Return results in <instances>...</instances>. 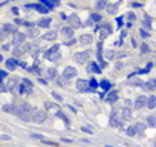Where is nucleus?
<instances>
[{
    "mask_svg": "<svg viewBox=\"0 0 156 147\" xmlns=\"http://www.w3.org/2000/svg\"><path fill=\"white\" fill-rule=\"evenodd\" d=\"M32 112H34V109H32V106L29 103H20V104H17L14 107V113L19 118L23 119V121H31Z\"/></svg>",
    "mask_w": 156,
    "mask_h": 147,
    "instance_id": "nucleus-1",
    "label": "nucleus"
},
{
    "mask_svg": "<svg viewBox=\"0 0 156 147\" xmlns=\"http://www.w3.org/2000/svg\"><path fill=\"white\" fill-rule=\"evenodd\" d=\"M58 49H60V46L55 45V46H52L49 51L46 52V57H47V60H49V61H58V60L61 58V54H60V51H58Z\"/></svg>",
    "mask_w": 156,
    "mask_h": 147,
    "instance_id": "nucleus-2",
    "label": "nucleus"
},
{
    "mask_svg": "<svg viewBox=\"0 0 156 147\" xmlns=\"http://www.w3.org/2000/svg\"><path fill=\"white\" fill-rule=\"evenodd\" d=\"M45 119H46V112H45V110H34V112H32L31 121L40 124V123L45 121Z\"/></svg>",
    "mask_w": 156,
    "mask_h": 147,
    "instance_id": "nucleus-3",
    "label": "nucleus"
},
{
    "mask_svg": "<svg viewBox=\"0 0 156 147\" xmlns=\"http://www.w3.org/2000/svg\"><path fill=\"white\" fill-rule=\"evenodd\" d=\"M89 55H90L89 51H86V52H77V54L74 55V58H75V61H77V63L84 64V63L89 61Z\"/></svg>",
    "mask_w": 156,
    "mask_h": 147,
    "instance_id": "nucleus-4",
    "label": "nucleus"
},
{
    "mask_svg": "<svg viewBox=\"0 0 156 147\" xmlns=\"http://www.w3.org/2000/svg\"><path fill=\"white\" fill-rule=\"evenodd\" d=\"M67 23H69V26H71L72 29H77V28L81 26V21H80L77 14H71V15H69V17H67Z\"/></svg>",
    "mask_w": 156,
    "mask_h": 147,
    "instance_id": "nucleus-5",
    "label": "nucleus"
},
{
    "mask_svg": "<svg viewBox=\"0 0 156 147\" xmlns=\"http://www.w3.org/2000/svg\"><path fill=\"white\" fill-rule=\"evenodd\" d=\"M20 92H21V94H31V92H32V83H31L28 78H23V80H21Z\"/></svg>",
    "mask_w": 156,
    "mask_h": 147,
    "instance_id": "nucleus-6",
    "label": "nucleus"
},
{
    "mask_svg": "<svg viewBox=\"0 0 156 147\" xmlns=\"http://www.w3.org/2000/svg\"><path fill=\"white\" fill-rule=\"evenodd\" d=\"M26 40V34H23V32H15L14 34V39H12V45L17 46V45H23Z\"/></svg>",
    "mask_w": 156,
    "mask_h": 147,
    "instance_id": "nucleus-7",
    "label": "nucleus"
},
{
    "mask_svg": "<svg viewBox=\"0 0 156 147\" xmlns=\"http://www.w3.org/2000/svg\"><path fill=\"white\" fill-rule=\"evenodd\" d=\"M77 69L75 68H72V66H67L66 69L63 70V77L64 78H67V80H71V78H74V77H77Z\"/></svg>",
    "mask_w": 156,
    "mask_h": 147,
    "instance_id": "nucleus-8",
    "label": "nucleus"
},
{
    "mask_svg": "<svg viewBox=\"0 0 156 147\" xmlns=\"http://www.w3.org/2000/svg\"><path fill=\"white\" fill-rule=\"evenodd\" d=\"M75 86H77V89L80 92H87V90H90L87 80H77V84H75Z\"/></svg>",
    "mask_w": 156,
    "mask_h": 147,
    "instance_id": "nucleus-9",
    "label": "nucleus"
},
{
    "mask_svg": "<svg viewBox=\"0 0 156 147\" xmlns=\"http://www.w3.org/2000/svg\"><path fill=\"white\" fill-rule=\"evenodd\" d=\"M61 35L64 37V39H72L74 37V29L71 28V26H64V28L61 29Z\"/></svg>",
    "mask_w": 156,
    "mask_h": 147,
    "instance_id": "nucleus-10",
    "label": "nucleus"
},
{
    "mask_svg": "<svg viewBox=\"0 0 156 147\" xmlns=\"http://www.w3.org/2000/svg\"><path fill=\"white\" fill-rule=\"evenodd\" d=\"M17 83H19V78L17 77H11L6 81V90H12L15 86H17Z\"/></svg>",
    "mask_w": 156,
    "mask_h": 147,
    "instance_id": "nucleus-11",
    "label": "nucleus"
},
{
    "mask_svg": "<svg viewBox=\"0 0 156 147\" xmlns=\"http://www.w3.org/2000/svg\"><path fill=\"white\" fill-rule=\"evenodd\" d=\"M146 101H147V97H144V95L138 97L136 101H135V109H142L144 106H146Z\"/></svg>",
    "mask_w": 156,
    "mask_h": 147,
    "instance_id": "nucleus-12",
    "label": "nucleus"
},
{
    "mask_svg": "<svg viewBox=\"0 0 156 147\" xmlns=\"http://www.w3.org/2000/svg\"><path fill=\"white\" fill-rule=\"evenodd\" d=\"M92 41H93V37L90 34H83L80 37V43H81V45H90Z\"/></svg>",
    "mask_w": 156,
    "mask_h": 147,
    "instance_id": "nucleus-13",
    "label": "nucleus"
},
{
    "mask_svg": "<svg viewBox=\"0 0 156 147\" xmlns=\"http://www.w3.org/2000/svg\"><path fill=\"white\" fill-rule=\"evenodd\" d=\"M19 66V61H17V58H8L6 60V68L9 69V70H14L15 68H17Z\"/></svg>",
    "mask_w": 156,
    "mask_h": 147,
    "instance_id": "nucleus-14",
    "label": "nucleus"
},
{
    "mask_svg": "<svg viewBox=\"0 0 156 147\" xmlns=\"http://www.w3.org/2000/svg\"><path fill=\"white\" fill-rule=\"evenodd\" d=\"M25 54V49H23V45H17L14 49H12V55L17 58V57H21Z\"/></svg>",
    "mask_w": 156,
    "mask_h": 147,
    "instance_id": "nucleus-15",
    "label": "nucleus"
},
{
    "mask_svg": "<svg viewBox=\"0 0 156 147\" xmlns=\"http://www.w3.org/2000/svg\"><path fill=\"white\" fill-rule=\"evenodd\" d=\"M2 29L6 32V35H8V34H15V32H17V28H15V25H9V23L3 25Z\"/></svg>",
    "mask_w": 156,
    "mask_h": 147,
    "instance_id": "nucleus-16",
    "label": "nucleus"
},
{
    "mask_svg": "<svg viewBox=\"0 0 156 147\" xmlns=\"http://www.w3.org/2000/svg\"><path fill=\"white\" fill-rule=\"evenodd\" d=\"M31 6L34 8V9L37 11V12H40V14H46L47 11H49V9H47V8L45 6V5H41V3H35V5H31Z\"/></svg>",
    "mask_w": 156,
    "mask_h": 147,
    "instance_id": "nucleus-17",
    "label": "nucleus"
},
{
    "mask_svg": "<svg viewBox=\"0 0 156 147\" xmlns=\"http://www.w3.org/2000/svg\"><path fill=\"white\" fill-rule=\"evenodd\" d=\"M104 100H107L109 103H115L116 100H118V92L116 90H112V92H109V94L106 95V98Z\"/></svg>",
    "mask_w": 156,
    "mask_h": 147,
    "instance_id": "nucleus-18",
    "label": "nucleus"
},
{
    "mask_svg": "<svg viewBox=\"0 0 156 147\" xmlns=\"http://www.w3.org/2000/svg\"><path fill=\"white\" fill-rule=\"evenodd\" d=\"M41 37H43L45 40H47V41H52V40L57 39V32H55V31H49V32H45Z\"/></svg>",
    "mask_w": 156,
    "mask_h": 147,
    "instance_id": "nucleus-19",
    "label": "nucleus"
},
{
    "mask_svg": "<svg viewBox=\"0 0 156 147\" xmlns=\"http://www.w3.org/2000/svg\"><path fill=\"white\" fill-rule=\"evenodd\" d=\"M146 106H147L148 109H155V107H156V97H155V95H152V97H147Z\"/></svg>",
    "mask_w": 156,
    "mask_h": 147,
    "instance_id": "nucleus-20",
    "label": "nucleus"
},
{
    "mask_svg": "<svg viewBox=\"0 0 156 147\" xmlns=\"http://www.w3.org/2000/svg\"><path fill=\"white\" fill-rule=\"evenodd\" d=\"M49 25H51V19H49V17H46V19H41V20H38V21H37V26H38V28H47Z\"/></svg>",
    "mask_w": 156,
    "mask_h": 147,
    "instance_id": "nucleus-21",
    "label": "nucleus"
},
{
    "mask_svg": "<svg viewBox=\"0 0 156 147\" xmlns=\"http://www.w3.org/2000/svg\"><path fill=\"white\" fill-rule=\"evenodd\" d=\"M155 84H156V80L155 78H150L146 84H142V88L146 89V90H153L155 89Z\"/></svg>",
    "mask_w": 156,
    "mask_h": 147,
    "instance_id": "nucleus-22",
    "label": "nucleus"
},
{
    "mask_svg": "<svg viewBox=\"0 0 156 147\" xmlns=\"http://www.w3.org/2000/svg\"><path fill=\"white\" fill-rule=\"evenodd\" d=\"M57 77V70L54 69V68H49V69H46V80H54Z\"/></svg>",
    "mask_w": 156,
    "mask_h": 147,
    "instance_id": "nucleus-23",
    "label": "nucleus"
},
{
    "mask_svg": "<svg viewBox=\"0 0 156 147\" xmlns=\"http://www.w3.org/2000/svg\"><path fill=\"white\" fill-rule=\"evenodd\" d=\"M55 81H57V84L58 86H61V88H67V78H64L63 77V75H61V77H55Z\"/></svg>",
    "mask_w": 156,
    "mask_h": 147,
    "instance_id": "nucleus-24",
    "label": "nucleus"
},
{
    "mask_svg": "<svg viewBox=\"0 0 156 147\" xmlns=\"http://www.w3.org/2000/svg\"><path fill=\"white\" fill-rule=\"evenodd\" d=\"M89 72H95V74H101V68L96 64L95 61H92L89 64Z\"/></svg>",
    "mask_w": 156,
    "mask_h": 147,
    "instance_id": "nucleus-25",
    "label": "nucleus"
},
{
    "mask_svg": "<svg viewBox=\"0 0 156 147\" xmlns=\"http://www.w3.org/2000/svg\"><path fill=\"white\" fill-rule=\"evenodd\" d=\"M107 0H95V8L96 9H104L107 6Z\"/></svg>",
    "mask_w": 156,
    "mask_h": 147,
    "instance_id": "nucleus-26",
    "label": "nucleus"
},
{
    "mask_svg": "<svg viewBox=\"0 0 156 147\" xmlns=\"http://www.w3.org/2000/svg\"><path fill=\"white\" fill-rule=\"evenodd\" d=\"M107 12H109V14H112V15H113V14H116V9H118V3H115V5H109V3H107Z\"/></svg>",
    "mask_w": 156,
    "mask_h": 147,
    "instance_id": "nucleus-27",
    "label": "nucleus"
},
{
    "mask_svg": "<svg viewBox=\"0 0 156 147\" xmlns=\"http://www.w3.org/2000/svg\"><path fill=\"white\" fill-rule=\"evenodd\" d=\"M120 121H118V118H116V115H115V113H113V115H112L110 117V126L112 127H120Z\"/></svg>",
    "mask_w": 156,
    "mask_h": 147,
    "instance_id": "nucleus-28",
    "label": "nucleus"
},
{
    "mask_svg": "<svg viewBox=\"0 0 156 147\" xmlns=\"http://www.w3.org/2000/svg\"><path fill=\"white\" fill-rule=\"evenodd\" d=\"M98 86H101V89H104V90H109L110 89V81H107V80H103L101 83H98Z\"/></svg>",
    "mask_w": 156,
    "mask_h": 147,
    "instance_id": "nucleus-29",
    "label": "nucleus"
},
{
    "mask_svg": "<svg viewBox=\"0 0 156 147\" xmlns=\"http://www.w3.org/2000/svg\"><path fill=\"white\" fill-rule=\"evenodd\" d=\"M122 118H124V119H130L132 118V109L126 107L124 110H122Z\"/></svg>",
    "mask_w": 156,
    "mask_h": 147,
    "instance_id": "nucleus-30",
    "label": "nucleus"
},
{
    "mask_svg": "<svg viewBox=\"0 0 156 147\" xmlns=\"http://www.w3.org/2000/svg\"><path fill=\"white\" fill-rule=\"evenodd\" d=\"M28 35L29 37H37V35H38V29H37V28H32V26H28Z\"/></svg>",
    "mask_w": 156,
    "mask_h": 147,
    "instance_id": "nucleus-31",
    "label": "nucleus"
},
{
    "mask_svg": "<svg viewBox=\"0 0 156 147\" xmlns=\"http://www.w3.org/2000/svg\"><path fill=\"white\" fill-rule=\"evenodd\" d=\"M144 129H146L144 123H136V124H135V130H136V133H142V132H144Z\"/></svg>",
    "mask_w": 156,
    "mask_h": 147,
    "instance_id": "nucleus-32",
    "label": "nucleus"
},
{
    "mask_svg": "<svg viewBox=\"0 0 156 147\" xmlns=\"http://www.w3.org/2000/svg\"><path fill=\"white\" fill-rule=\"evenodd\" d=\"M147 123H148L150 127H155V126H156V117H155V115H150V117L147 118Z\"/></svg>",
    "mask_w": 156,
    "mask_h": 147,
    "instance_id": "nucleus-33",
    "label": "nucleus"
},
{
    "mask_svg": "<svg viewBox=\"0 0 156 147\" xmlns=\"http://www.w3.org/2000/svg\"><path fill=\"white\" fill-rule=\"evenodd\" d=\"M89 88L90 89H96V88H98V81H96L95 78H90L89 80Z\"/></svg>",
    "mask_w": 156,
    "mask_h": 147,
    "instance_id": "nucleus-34",
    "label": "nucleus"
},
{
    "mask_svg": "<svg viewBox=\"0 0 156 147\" xmlns=\"http://www.w3.org/2000/svg\"><path fill=\"white\" fill-rule=\"evenodd\" d=\"M3 110L8 112V113H12V112H14V106H12V104H5V106H3Z\"/></svg>",
    "mask_w": 156,
    "mask_h": 147,
    "instance_id": "nucleus-35",
    "label": "nucleus"
},
{
    "mask_svg": "<svg viewBox=\"0 0 156 147\" xmlns=\"http://www.w3.org/2000/svg\"><path fill=\"white\" fill-rule=\"evenodd\" d=\"M40 3H41V5H45V6H46L47 9H52V8H54V5L49 2V0H40Z\"/></svg>",
    "mask_w": 156,
    "mask_h": 147,
    "instance_id": "nucleus-36",
    "label": "nucleus"
},
{
    "mask_svg": "<svg viewBox=\"0 0 156 147\" xmlns=\"http://www.w3.org/2000/svg\"><path fill=\"white\" fill-rule=\"evenodd\" d=\"M150 23H152V19H150V17H146V21L142 20V25L146 26V28H150V26H152Z\"/></svg>",
    "mask_w": 156,
    "mask_h": 147,
    "instance_id": "nucleus-37",
    "label": "nucleus"
},
{
    "mask_svg": "<svg viewBox=\"0 0 156 147\" xmlns=\"http://www.w3.org/2000/svg\"><path fill=\"white\" fill-rule=\"evenodd\" d=\"M127 135H130V137H133V135H136L135 126H133V127H129V129H127Z\"/></svg>",
    "mask_w": 156,
    "mask_h": 147,
    "instance_id": "nucleus-38",
    "label": "nucleus"
},
{
    "mask_svg": "<svg viewBox=\"0 0 156 147\" xmlns=\"http://www.w3.org/2000/svg\"><path fill=\"white\" fill-rule=\"evenodd\" d=\"M57 117H60V118L63 119V121H64V123H66V126H67V124H69V121H67V118H66V117H64V115H63V113H61L60 110H58V112H57Z\"/></svg>",
    "mask_w": 156,
    "mask_h": 147,
    "instance_id": "nucleus-39",
    "label": "nucleus"
},
{
    "mask_svg": "<svg viewBox=\"0 0 156 147\" xmlns=\"http://www.w3.org/2000/svg\"><path fill=\"white\" fill-rule=\"evenodd\" d=\"M141 51H142L144 54H147V52L150 51V48H148V45H146V43H142V45H141Z\"/></svg>",
    "mask_w": 156,
    "mask_h": 147,
    "instance_id": "nucleus-40",
    "label": "nucleus"
},
{
    "mask_svg": "<svg viewBox=\"0 0 156 147\" xmlns=\"http://www.w3.org/2000/svg\"><path fill=\"white\" fill-rule=\"evenodd\" d=\"M127 19H129V23H133V21H135V14H133V12H130V14H129L127 15Z\"/></svg>",
    "mask_w": 156,
    "mask_h": 147,
    "instance_id": "nucleus-41",
    "label": "nucleus"
},
{
    "mask_svg": "<svg viewBox=\"0 0 156 147\" xmlns=\"http://www.w3.org/2000/svg\"><path fill=\"white\" fill-rule=\"evenodd\" d=\"M90 20H95V21H98V20H101V15H100V14H92V17H90Z\"/></svg>",
    "mask_w": 156,
    "mask_h": 147,
    "instance_id": "nucleus-42",
    "label": "nucleus"
},
{
    "mask_svg": "<svg viewBox=\"0 0 156 147\" xmlns=\"http://www.w3.org/2000/svg\"><path fill=\"white\" fill-rule=\"evenodd\" d=\"M41 141H43V143H45V144H51V146H57V143H55V141H49V139H43V138H41Z\"/></svg>",
    "mask_w": 156,
    "mask_h": 147,
    "instance_id": "nucleus-43",
    "label": "nucleus"
},
{
    "mask_svg": "<svg viewBox=\"0 0 156 147\" xmlns=\"http://www.w3.org/2000/svg\"><path fill=\"white\" fill-rule=\"evenodd\" d=\"M74 43H75L74 39H67L66 41H64V45H66V46H71V45H74Z\"/></svg>",
    "mask_w": 156,
    "mask_h": 147,
    "instance_id": "nucleus-44",
    "label": "nucleus"
},
{
    "mask_svg": "<svg viewBox=\"0 0 156 147\" xmlns=\"http://www.w3.org/2000/svg\"><path fill=\"white\" fill-rule=\"evenodd\" d=\"M139 34H141V37H142V39H147V37H148V32H146L144 29H141V31H139Z\"/></svg>",
    "mask_w": 156,
    "mask_h": 147,
    "instance_id": "nucleus-45",
    "label": "nucleus"
},
{
    "mask_svg": "<svg viewBox=\"0 0 156 147\" xmlns=\"http://www.w3.org/2000/svg\"><path fill=\"white\" fill-rule=\"evenodd\" d=\"M5 37H6V32H5L3 29H0V41L5 40Z\"/></svg>",
    "mask_w": 156,
    "mask_h": 147,
    "instance_id": "nucleus-46",
    "label": "nucleus"
},
{
    "mask_svg": "<svg viewBox=\"0 0 156 147\" xmlns=\"http://www.w3.org/2000/svg\"><path fill=\"white\" fill-rule=\"evenodd\" d=\"M150 68H152V63H148V66H147L146 69H144V70H141V74H146V72H148V70H150Z\"/></svg>",
    "mask_w": 156,
    "mask_h": 147,
    "instance_id": "nucleus-47",
    "label": "nucleus"
},
{
    "mask_svg": "<svg viewBox=\"0 0 156 147\" xmlns=\"http://www.w3.org/2000/svg\"><path fill=\"white\" fill-rule=\"evenodd\" d=\"M49 2L54 5V6H57V5H60V0H49Z\"/></svg>",
    "mask_w": 156,
    "mask_h": 147,
    "instance_id": "nucleus-48",
    "label": "nucleus"
},
{
    "mask_svg": "<svg viewBox=\"0 0 156 147\" xmlns=\"http://www.w3.org/2000/svg\"><path fill=\"white\" fill-rule=\"evenodd\" d=\"M51 107H55V104H52V103H46V109H51Z\"/></svg>",
    "mask_w": 156,
    "mask_h": 147,
    "instance_id": "nucleus-49",
    "label": "nucleus"
},
{
    "mask_svg": "<svg viewBox=\"0 0 156 147\" xmlns=\"http://www.w3.org/2000/svg\"><path fill=\"white\" fill-rule=\"evenodd\" d=\"M52 95H54V97H55V98H57V100H63V98H61L60 95H58V94H55V92H54V94H52Z\"/></svg>",
    "mask_w": 156,
    "mask_h": 147,
    "instance_id": "nucleus-50",
    "label": "nucleus"
},
{
    "mask_svg": "<svg viewBox=\"0 0 156 147\" xmlns=\"http://www.w3.org/2000/svg\"><path fill=\"white\" fill-rule=\"evenodd\" d=\"M11 11H12V12H14V14H19V8H15V6H14L12 9H11Z\"/></svg>",
    "mask_w": 156,
    "mask_h": 147,
    "instance_id": "nucleus-51",
    "label": "nucleus"
},
{
    "mask_svg": "<svg viewBox=\"0 0 156 147\" xmlns=\"http://www.w3.org/2000/svg\"><path fill=\"white\" fill-rule=\"evenodd\" d=\"M116 23H118V26H121L122 25V19H116Z\"/></svg>",
    "mask_w": 156,
    "mask_h": 147,
    "instance_id": "nucleus-52",
    "label": "nucleus"
},
{
    "mask_svg": "<svg viewBox=\"0 0 156 147\" xmlns=\"http://www.w3.org/2000/svg\"><path fill=\"white\" fill-rule=\"evenodd\" d=\"M5 90H6V86H2V84H0V92H5Z\"/></svg>",
    "mask_w": 156,
    "mask_h": 147,
    "instance_id": "nucleus-53",
    "label": "nucleus"
},
{
    "mask_svg": "<svg viewBox=\"0 0 156 147\" xmlns=\"http://www.w3.org/2000/svg\"><path fill=\"white\" fill-rule=\"evenodd\" d=\"M5 75H6V72H5V70H0V77H2V78H3V77H5Z\"/></svg>",
    "mask_w": 156,
    "mask_h": 147,
    "instance_id": "nucleus-54",
    "label": "nucleus"
},
{
    "mask_svg": "<svg viewBox=\"0 0 156 147\" xmlns=\"http://www.w3.org/2000/svg\"><path fill=\"white\" fill-rule=\"evenodd\" d=\"M0 138H2V139H9V137H8V135H2Z\"/></svg>",
    "mask_w": 156,
    "mask_h": 147,
    "instance_id": "nucleus-55",
    "label": "nucleus"
},
{
    "mask_svg": "<svg viewBox=\"0 0 156 147\" xmlns=\"http://www.w3.org/2000/svg\"><path fill=\"white\" fill-rule=\"evenodd\" d=\"M0 61H2V55H0Z\"/></svg>",
    "mask_w": 156,
    "mask_h": 147,
    "instance_id": "nucleus-56",
    "label": "nucleus"
},
{
    "mask_svg": "<svg viewBox=\"0 0 156 147\" xmlns=\"http://www.w3.org/2000/svg\"><path fill=\"white\" fill-rule=\"evenodd\" d=\"M0 83H2V77H0Z\"/></svg>",
    "mask_w": 156,
    "mask_h": 147,
    "instance_id": "nucleus-57",
    "label": "nucleus"
}]
</instances>
